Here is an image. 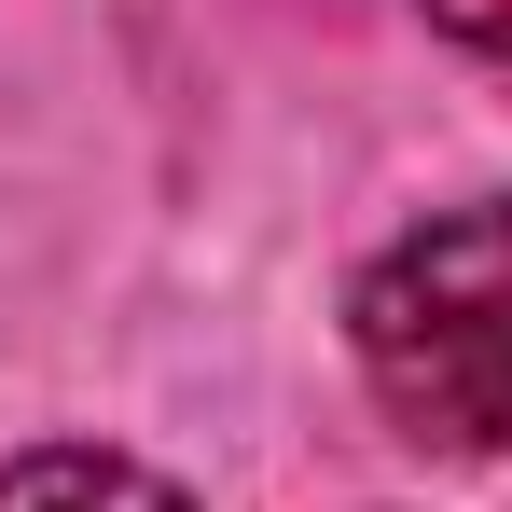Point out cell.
I'll return each mask as SVG.
<instances>
[{
  "label": "cell",
  "mask_w": 512,
  "mask_h": 512,
  "mask_svg": "<svg viewBox=\"0 0 512 512\" xmlns=\"http://www.w3.org/2000/svg\"><path fill=\"white\" fill-rule=\"evenodd\" d=\"M346 346L416 443L512 471V194L443 208L402 250H374L360 305H346Z\"/></svg>",
  "instance_id": "cell-1"
},
{
  "label": "cell",
  "mask_w": 512,
  "mask_h": 512,
  "mask_svg": "<svg viewBox=\"0 0 512 512\" xmlns=\"http://www.w3.org/2000/svg\"><path fill=\"white\" fill-rule=\"evenodd\" d=\"M0 512H180L139 457H97V443H42L0 471Z\"/></svg>",
  "instance_id": "cell-2"
},
{
  "label": "cell",
  "mask_w": 512,
  "mask_h": 512,
  "mask_svg": "<svg viewBox=\"0 0 512 512\" xmlns=\"http://www.w3.org/2000/svg\"><path fill=\"white\" fill-rule=\"evenodd\" d=\"M429 28L471 42V56H512V0H429Z\"/></svg>",
  "instance_id": "cell-3"
}]
</instances>
